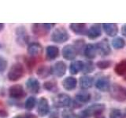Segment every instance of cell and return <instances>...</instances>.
Wrapping results in <instances>:
<instances>
[{
    "instance_id": "obj_39",
    "label": "cell",
    "mask_w": 126,
    "mask_h": 118,
    "mask_svg": "<svg viewBox=\"0 0 126 118\" xmlns=\"http://www.w3.org/2000/svg\"><path fill=\"white\" fill-rule=\"evenodd\" d=\"M7 115H8V113L6 110L0 109V117H6Z\"/></svg>"
},
{
    "instance_id": "obj_11",
    "label": "cell",
    "mask_w": 126,
    "mask_h": 118,
    "mask_svg": "<svg viewBox=\"0 0 126 118\" xmlns=\"http://www.w3.org/2000/svg\"><path fill=\"white\" fill-rule=\"evenodd\" d=\"M111 84H110V77L107 76H102L99 77L95 82V88L102 92L108 91L110 90V88Z\"/></svg>"
},
{
    "instance_id": "obj_1",
    "label": "cell",
    "mask_w": 126,
    "mask_h": 118,
    "mask_svg": "<svg viewBox=\"0 0 126 118\" xmlns=\"http://www.w3.org/2000/svg\"><path fill=\"white\" fill-rule=\"evenodd\" d=\"M25 67L20 62H16L12 65L7 74L8 80L10 81H17L21 79L25 75Z\"/></svg>"
},
{
    "instance_id": "obj_33",
    "label": "cell",
    "mask_w": 126,
    "mask_h": 118,
    "mask_svg": "<svg viewBox=\"0 0 126 118\" xmlns=\"http://www.w3.org/2000/svg\"><path fill=\"white\" fill-rule=\"evenodd\" d=\"M110 118H125V117L120 109H113L110 113Z\"/></svg>"
},
{
    "instance_id": "obj_30",
    "label": "cell",
    "mask_w": 126,
    "mask_h": 118,
    "mask_svg": "<svg viewBox=\"0 0 126 118\" xmlns=\"http://www.w3.org/2000/svg\"><path fill=\"white\" fill-rule=\"evenodd\" d=\"M94 70V64L92 61H87L84 62V66H83L82 72L84 74H88L92 73Z\"/></svg>"
},
{
    "instance_id": "obj_21",
    "label": "cell",
    "mask_w": 126,
    "mask_h": 118,
    "mask_svg": "<svg viewBox=\"0 0 126 118\" xmlns=\"http://www.w3.org/2000/svg\"><path fill=\"white\" fill-rule=\"evenodd\" d=\"M77 80L73 76H68L62 81V87L66 90H73L77 88Z\"/></svg>"
},
{
    "instance_id": "obj_42",
    "label": "cell",
    "mask_w": 126,
    "mask_h": 118,
    "mask_svg": "<svg viewBox=\"0 0 126 118\" xmlns=\"http://www.w3.org/2000/svg\"><path fill=\"white\" fill-rule=\"evenodd\" d=\"M13 118H22V116L21 115H17V116L14 117Z\"/></svg>"
},
{
    "instance_id": "obj_35",
    "label": "cell",
    "mask_w": 126,
    "mask_h": 118,
    "mask_svg": "<svg viewBox=\"0 0 126 118\" xmlns=\"http://www.w3.org/2000/svg\"><path fill=\"white\" fill-rule=\"evenodd\" d=\"M7 65H8V62L6 61V59L2 56H0V73L4 72L6 69Z\"/></svg>"
},
{
    "instance_id": "obj_8",
    "label": "cell",
    "mask_w": 126,
    "mask_h": 118,
    "mask_svg": "<svg viewBox=\"0 0 126 118\" xmlns=\"http://www.w3.org/2000/svg\"><path fill=\"white\" fill-rule=\"evenodd\" d=\"M8 92H9L10 97L14 98V99H21V98L25 97L26 94L25 89L21 84H14L11 86L8 89Z\"/></svg>"
},
{
    "instance_id": "obj_19",
    "label": "cell",
    "mask_w": 126,
    "mask_h": 118,
    "mask_svg": "<svg viewBox=\"0 0 126 118\" xmlns=\"http://www.w3.org/2000/svg\"><path fill=\"white\" fill-rule=\"evenodd\" d=\"M91 98H92V95H91L89 92L85 91V90H82V91L78 92L76 94L75 101L78 102L80 105H83L84 104L88 103V102H90Z\"/></svg>"
},
{
    "instance_id": "obj_10",
    "label": "cell",
    "mask_w": 126,
    "mask_h": 118,
    "mask_svg": "<svg viewBox=\"0 0 126 118\" xmlns=\"http://www.w3.org/2000/svg\"><path fill=\"white\" fill-rule=\"evenodd\" d=\"M62 57L64 58L65 60L73 61L77 56V51L75 49L73 45L68 44L62 48Z\"/></svg>"
},
{
    "instance_id": "obj_9",
    "label": "cell",
    "mask_w": 126,
    "mask_h": 118,
    "mask_svg": "<svg viewBox=\"0 0 126 118\" xmlns=\"http://www.w3.org/2000/svg\"><path fill=\"white\" fill-rule=\"evenodd\" d=\"M51 74L54 75L57 77H62L66 73L67 65L62 61H58L54 63V65L50 67Z\"/></svg>"
},
{
    "instance_id": "obj_17",
    "label": "cell",
    "mask_w": 126,
    "mask_h": 118,
    "mask_svg": "<svg viewBox=\"0 0 126 118\" xmlns=\"http://www.w3.org/2000/svg\"><path fill=\"white\" fill-rule=\"evenodd\" d=\"M83 54H84V56L88 59H89V60L94 59L96 57V54H97V49H96L95 45L92 44V43L86 44L84 46V51H83Z\"/></svg>"
},
{
    "instance_id": "obj_40",
    "label": "cell",
    "mask_w": 126,
    "mask_h": 118,
    "mask_svg": "<svg viewBox=\"0 0 126 118\" xmlns=\"http://www.w3.org/2000/svg\"><path fill=\"white\" fill-rule=\"evenodd\" d=\"M121 33L125 37H126V24H125L121 28Z\"/></svg>"
},
{
    "instance_id": "obj_14",
    "label": "cell",
    "mask_w": 126,
    "mask_h": 118,
    "mask_svg": "<svg viewBox=\"0 0 126 118\" xmlns=\"http://www.w3.org/2000/svg\"><path fill=\"white\" fill-rule=\"evenodd\" d=\"M25 85L28 90L32 94H38L40 90V84H39V80L33 77L28 79Z\"/></svg>"
},
{
    "instance_id": "obj_28",
    "label": "cell",
    "mask_w": 126,
    "mask_h": 118,
    "mask_svg": "<svg viewBox=\"0 0 126 118\" xmlns=\"http://www.w3.org/2000/svg\"><path fill=\"white\" fill-rule=\"evenodd\" d=\"M112 46L114 49L116 50H120L124 48L125 46V41L123 38L121 37H117L113 39L112 40Z\"/></svg>"
},
{
    "instance_id": "obj_34",
    "label": "cell",
    "mask_w": 126,
    "mask_h": 118,
    "mask_svg": "<svg viewBox=\"0 0 126 118\" xmlns=\"http://www.w3.org/2000/svg\"><path fill=\"white\" fill-rule=\"evenodd\" d=\"M62 118H77V115L71 109H65L62 113Z\"/></svg>"
},
{
    "instance_id": "obj_25",
    "label": "cell",
    "mask_w": 126,
    "mask_h": 118,
    "mask_svg": "<svg viewBox=\"0 0 126 118\" xmlns=\"http://www.w3.org/2000/svg\"><path fill=\"white\" fill-rule=\"evenodd\" d=\"M84 62L81 61H73L69 65V72L72 75H77L83 69Z\"/></svg>"
},
{
    "instance_id": "obj_45",
    "label": "cell",
    "mask_w": 126,
    "mask_h": 118,
    "mask_svg": "<svg viewBox=\"0 0 126 118\" xmlns=\"http://www.w3.org/2000/svg\"><path fill=\"white\" fill-rule=\"evenodd\" d=\"M0 48H1V43H0Z\"/></svg>"
},
{
    "instance_id": "obj_7",
    "label": "cell",
    "mask_w": 126,
    "mask_h": 118,
    "mask_svg": "<svg viewBox=\"0 0 126 118\" xmlns=\"http://www.w3.org/2000/svg\"><path fill=\"white\" fill-rule=\"evenodd\" d=\"M106 109V105L102 103H95L92 105L88 106V108L83 110V112L86 115L88 118H90L91 117H97L99 116L104 112Z\"/></svg>"
},
{
    "instance_id": "obj_23",
    "label": "cell",
    "mask_w": 126,
    "mask_h": 118,
    "mask_svg": "<svg viewBox=\"0 0 126 118\" xmlns=\"http://www.w3.org/2000/svg\"><path fill=\"white\" fill-rule=\"evenodd\" d=\"M46 56L47 58L50 61L56 59L59 56V49L58 47L54 45H50L46 48Z\"/></svg>"
},
{
    "instance_id": "obj_3",
    "label": "cell",
    "mask_w": 126,
    "mask_h": 118,
    "mask_svg": "<svg viewBox=\"0 0 126 118\" xmlns=\"http://www.w3.org/2000/svg\"><path fill=\"white\" fill-rule=\"evenodd\" d=\"M69 34L64 27L55 29L51 34L50 39L55 43H64L69 39Z\"/></svg>"
},
{
    "instance_id": "obj_26",
    "label": "cell",
    "mask_w": 126,
    "mask_h": 118,
    "mask_svg": "<svg viewBox=\"0 0 126 118\" xmlns=\"http://www.w3.org/2000/svg\"><path fill=\"white\" fill-rule=\"evenodd\" d=\"M114 71L118 76H125L126 75V59H123L120 62H118L115 65Z\"/></svg>"
},
{
    "instance_id": "obj_6",
    "label": "cell",
    "mask_w": 126,
    "mask_h": 118,
    "mask_svg": "<svg viewBox=\"0 0 126 118\" xmlns=\"http://www.w3.org/2000/svg\"><path fill=\"white\" fill-rule=\"evenodd\" d=\"M16 42L21 46H25L29 41V35L25 26H19L15 30Z\"/></svg>"
},
{
    "instance_id": "obj_12",
    "label": "cell",
    "mask_w": 126,
    "mask_h": 118,
    "mask_svg": "<svg viewBox=\"0 0 126 118\" xmlns=\"http://www.w3.org/2000/svg\"><path fill=\"white\" fill-rule=\"evenodd\" d=\"M97 52L102 56H107L111 52V48L110 45L106 39H103L100 42H98L97 44H95Z\"/></svg>"
},
{
    "instance_id": "obj_22",
    "label": "cell",
    "mask_w": 126,
    "mask_h": 118,
    "mask_svg": "<svg viewBox=\"0 0 126 118\" xmlns=\"http://www.w3.org/2000/svg\"><path fill=\"white\" fill-rule=\"evenodd\" d=\"M69 29L77 35H85L87 33L86 25L84 23H72L69 25Z\"/></svg>"
},
{
    "instance_id": "obj_27",
    "label": "cell",
    "mask_w": 126,
    "mask_h": 118,
    "mask_svg": "<svg viewBox=\"0 0 126 118\" xmlns=\"http://www.w3.org/2000/svg\"><path fill=\"white\" fill-rule=\"evenodd\" d=\"M43 88L50 92H57L58 90V84L55 80H48L43 84Z\"/></svg>"
},
{
    "instance_id": "obj_32",
    "label": "cell",
    "mask_w": 126,
    "mask_h": 118,
    "mask_svg": "<svg viewBox=\"0 0 126 118\" xmlns=\"http://www.w3.org/2000/svg\"><path fill=\"white\" fill-rule=\"evenodd\" d=\"M112 65L111 61L110 60H102L96 63V66L100 69H106L110 68Z\"/></svg>"
},
{
    "instance_id": "obj_20",
    "label": "cell",
    "mask_w": 126,
    "mask_h": 118,
    "mask_svg": "<svg viewBox=\"0 0 126 118\" xmlns=\"http://www.w3.org/2000/svg\"><path fill=\"white\" fill-rule=\"evenodd\" d=\"M93 83H94L93 77L91 76H88V75L82 76L80 78V80H79L80 87L83 90H87V89L91 88L93 85Z\"/></svg>"
},
{
    "instance_id": "obj_13",
    "label": "cell",
    "mask_w": 126,
    "mask_h": 118,
    "mask_svg": "<svg viewBox=\"0 0 126 118\" xmlns=\"http://www.w3.org/2000/svg\"><path fill=\"white\" fill-rule=\"evenodd\" d=\"M50 112V105L48 100L46 98L42 97L39 99L37 105V113L40 117H45Z\"/></svg>"
},
{
    "instance_id": "obj_24",
    "label": "cell",
    "mask_w": 126,
    "mask_h": 118,
    "mask_svg": "<svg viewBox=\"0 0 126 118\" xmlns=\"http://www.w3.org/2000/svg\"><path fill=\"white\" fill-rule=\"evenodd\" d=\"M36 74L37 76L41 78V79H47V77H49L51 74V69L50 67L43 65L38 67V69H36Z\"/></svg>"
},
{
    "instance_id": "obj_18",
    "label": "cell",
    "mask_w": 126,
    "mask_h": 118,
    "mask_svg": "<svg viewBox=\"0 0 126 118\" xmlns=\"http://www.w3.org/2000/svg\"><path fill=\"white\" fill-rule=\"evenodd\" d=\"M102 29H103L106 34L110 37H113L118 32V27L117 24L114 23H105L102 24Z\"/></svg>"
},
{
    "instance_id": "obj_31",
    "label": "cell",
    "mask_w": 126,
    "mask_h": 118,
    "mask_svg": "<svg viewBox=\"0 0 126 118\" xmlns=\"http://www.w3.org/2000/svg\"><path fill=\"white\" fill-rule=\"evenodd\" d=\"M74 47L75 49L77 50V54L79 53H83L84 49V46H85V43L84 39H77V40L75 41L74 43Z\"/></svg>"
},
{
    "instance_id": "obj_4",
    "label": "cell",
    "mask_w": 126,
    "mask_h": 118,
    "mask_svg": "<svg viewBox=\"0 0 126 118\" xmlns=\"http://www.w3.org/2000/svg\"><path fill=\"white\" fill-rule=\"evenodd\" d=\"M55 26V24L50 23H43V24H33L32 26V33L38 37H43L49 33L52 28Z\"/></svg>"
},
{
    "instance_id": "obj_44",
    "label": "cell",
    "mask_w": 126,
    "mask_h": 118,
    "mask_svg": "<svg viewBox=\"0 0 126 118\" xmlns=\"http://www.w3.org/2000/svg\"><path fill=\"white\" fill-rule=\"evenodd\" d=\"M98 118H105V117H98Z\"/></svg>"
},
{
    "instance_id": "obj_16",
    "label": "cell",
    "mask_w": 126,
    "mask_h": 118,
    "mask_svg": "<svg viewBox=\"0 0 126 118\" xmlns=\"http://www.w3.org/2000/svg\"><path fill=\"white\" fill-rule=\"evenodd\" d=\"M86 35L90 39H96L98 37H100L102 35L101 25H98V24L92 25L87 31Z\"/></svg>"
},
{
    "instance_id": "obj_41",
    "label": "cell",
    "mask_w": 126,
    "mask_h": 118,
    "mask_svg": "<svg viewBox=\"0 0 126 118\" xmlns=\"http://www.w3.org/2000/svg\"><path fill=\"white\" fill-rule=\"evenodd\" d=\"M4 24H2V23H0V31H2V29H4Z\"/></svg>"
},
{
    "instance_id": "obj_36",
    "label": "cell",
    "mask_w": 126,
    "mask_h": 118,
    "mask_svg": "<svg viewBox=\"0 0 126 118\" xmlns=\"http://www.w3.org/2000/svg\"><path fill=\"white\" fill-rule=\"evenodd\" d=\"M26 64L28 65V67L31 69H32L33 68V66L35 65V61H34V58L32 57H31V58H27L26 60Z\"/></svg>"
},
{
    "instance_id": "obj_5",
    "label": "cell",
    "mask_w": 126,
    "mask_h": 118,
    "mask_svg": "<svg viewBox=\"0 0 126 118\" xmlns=\"http://www.w3.org/2000/svg\"><path fill=\"white\" fill-rule=\"evenodd\" d=\"M53 105L55 108H65L72 103V99L69 94L65 93L58 94L52 98Z\"/></svg>"
},
{
    "instance_id": "obj_29",
    "label": "cell",
    "mask_w": 126,
    "mask_h": 118,
    "mask_svg": "<svg viewBox=\"0 0 126 118\" xmlns=\"http://www.w3.org/2000/svg\"><path fill=\"white\" fill-rule=\"evenodd\" d=\"M36 98L33 96H31L29 98H28L26 101H25V108L30 111V110H32L35 105H36Z\"/></svg>"
},
{
    "instance_id": "obj_43",
    "label": "cell",
    "mask_w": 126,
    "mask_h": 118,
    "mask_svg": "<svg viewBox=\"0 0 126 118\" xmlns=\"http://www.w3.org/2000/svg\"><path fill=\"white\" fill-rule=\"evenodd\" d=\"M125 117H126V108H125Z\"/></svg>"
},
{
    "instance_id": "obj_38",
    "label": "cell",
    "mask_w": 126,
    "mask_h": 118,
    "mask_svg": "<svg viewBox=\"0 0 126 118\" xmlns=\"http://www.w3.org/2000/svg\"><path fill=\"white\" fill-rule=\"evenodd\" d=\"M49 118H60V116H59V113L58 111H54L52 113L50 114Z\"/></svg>"
},
{
    "instance_id": "obj_2",
    "label": "cell",
    "mask_w": 126,
    "mask_h": 118,
    "mask_svg": "<svg viewBox=\"0 0 126 118\" xmlns=\"http://www.w3.org/2000/svg\"><path fill=\"white\" fill-rule=\"evenodd\" d=\"M109 90L113 99L117 102H124L126 100V88L122 85L114 84L110 86Z\"/></svg>"
},
{
    "instance_id": "obj_15",
    "label": "cell",
    "mask_w": 126,
    "mask_h": 118,
    "mask_svg": "<svg viewBox=\"0 0 126 118\" xmlns=\"http://www.w3.org/2000/svg\"><path fill=\"white\" fill-rule=\"evenodd\" d=\"M27 52L30 57L35 58L43 52V46L39 43H31L28 46Z\"/></svg>"
},
{
    "instance_id": "obj_37",
    "label": "cell",
    "mask_w": 126,
    "mask_h": 118,
    "mask_svg": "<svg viewBox=\"0 0 126 118\" xmlns=\"http://www.w3.org/2000/svg\"><path fill=\"white\" fill-rule=\"evenodd\" d=\"M22 118H38L33 113H24L22 114Z\"/></svg>"
}]
</instances>
